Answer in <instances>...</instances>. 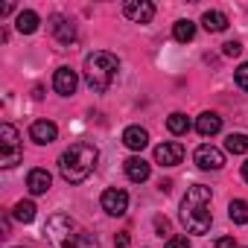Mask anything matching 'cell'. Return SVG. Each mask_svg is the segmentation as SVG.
<instances>
[{
  "label": "cell",
  "instance_id": "obj_15",
  "mask_svg": "<svg viewBox=\"0 0 248 248\" xmlns=\"http://www.w3.org/2000/svg\"><path fill=\"white\" fill-rule=\"evenodd\" d=\"M50 184H53V178H50L47 170H30V175H27V187H30L32 196H44V193L50 190Z\"/></svg>",
  "mask_w": 248,
  "mask_h": 248
},
{
  "label": "cell",
  "instance_id": "obj_24",
  "mask_svg": "<svg viewBox=\"0 0 248 248\" xmlns=\"http://www.w3.org/2000/svg\"><path fill=\"white\" fill-rule=\"evenodd\" d=\"M233 82H236L242 91H248V62H242V64L233 70Z\"/></svg>",
  "mask_w": 248,
  "mask_h": 248
},
{
  "label": "cell",
  "instance_id": "obj_9",
  "mask_svg": "<svg viewBox=\"0 0 248 248\" xmlns=\"http://www.w3.org/2000/svg\"><path fill=\"white\" fill-rule=\"evenodd\" d=\"M53 88H56V93H62V96L76 93V88H79V76H76V70H70V67H59V70L53 73Z\"/></svg>",
  "mask_w": 248,
  "mask_h": 248
},
{
  "label": "cell",
  "instance_id": "obj_12",
  "mask_svg": "<svg viewBox=\"0 0 248 248\" xmlns=\"http://www.w3.org/2000/svg\"><path fill=\"white\" fill-rule=\"evenodd\" d=\"M50 30H53V35H56L62 44H73V41H76V27H73L64 15H53V18H50Z\"/></svg>",
  "mask_w": 248,
  "mask_h": 248
},
{
  "label": "cell",
  "instance_id": "obj_2",
  "mask_svg": "<svg viewBox=\"0 0 248 248\" xmlns=\"http://www.w3.org/2000/svg\"><path fill=\"white\" fill-rule=\"evenodd\" d=\"M181 222L190 233H207L213 225V213H210V187L196 184L187 190V196L181 199Z\"/></svg>",
  "mask_w": 248,
  "mask_h": 248
},
{
  "label": "cell",
  "instance_id": "obj_7",
  "mask_svg": "<svg viewBox=\"0 0 248 248\" xmlns=\"http://www.w3.org/2000/svg\"><path fill=\"white\" fill-rule=\"evenodd\" d=\"M123 15L129 21H135V24H149L155 18V6L149 0H129V3L123 6Z\"/></svg>",
  "mask_w": 248,
  "mask_h": 248
},
{
  "label": "cell",
  "instance_id": "obj_3",
  "mask_svg": "<svg viewBox=\"0 0 248 248\" xmlns=\"http://www.w3.org/2000/svg\"><path fill=\"white\" fill-rule=\"evenodd\" d=\"M117 70H120V62L114 53L108 50H96L85 59V82L93 93H105L114 79H117Z\"/></svg>",
  "mask_w": 248,
  "mask_h": 248
},
{
  "label": "cell",
  "instance_id": "obj_14",
  "mask_svg": "<svg viewBox=\"0 0 248 248\" xmlns=\"http://www.w3.org/2000/svg\"><path fill=\"white\" fill-rule=\"evenodd\" d=\"M123 143H126L132 152H140V149L149 146V132L140 129V126H129L126 132H123Z\"/></svg>",
  "mask_w": 248,
  "mask_h": 248
},
{
  "label": "cell",
  "instance_id": "obj_28",
  "mask_svg": "<svg viewBox=\"0 0 248 248\" xmlns=\"http://www.w3.org/2000/svg\"><path fill=\"white\" fill-rule=\"evenodd\" d=\"M155 228H158V233H161V236H164V233H170V222H167L164 216H158V219H155Z\"/></svg>",
  "mask_w": 248,
  "mask_h": 248
},
{
  "label": "cell",
  "instance_id": "obj_23",
  "mask_svg": "<svg viewBox=\"0 0 248 248\" xmlns=\"http://www.w3.org/2000/svg\"><path fill=\"white\" fill-rule=\"evenodd\" d=\"M12 216H15L18 222L30 225V222L35 219V204H32V202H18V204L12 207Z\"/></svg>",
  "mask_w": 248,
  "mask_h": 248
},
{
  "label": "cell",
  "instance_id": "obj_4",
  "mask_svg": "<svg viewBox=\"0 0 248 248\" xmlns=\"http://www.w3.org/2000/svg\"><path fill=\"white\" fill-rule=\"evenodd\" d=\"M47 236H50L53 248H82V242H85V231L67 213H56L47 219Z\"/></svg>",
  "mask_w": 248,
  "mask_h": 248
},
{
  "label": "cell",
  "instance_id": "obj_13",
  "mask_svg": "<svg viewBox=\"0 0 248 248\" xmlns=\"http://www.w3.org/2000/svg\"><path fill=\"white\" fill-rule=\"evenodd\" d=\"M219 129H222V117H219V114H213V111L199 114V120H196V132H199L202 138H213V135H219Z\"/></svg>",
  "mask_w": 248,
  "mask_h": 248
},
{
  "label": "cell",
  "instance_id": "obj_8",
  "mask_svg": "<svg viewBox=\"0 0 248 248\" xmlns=\"http://www.w3.org/2000/svg\"><path fill=\"white\" fill-rule=\"evenodd\" d=\"M193 158H196L199 170H222V167H225V155H222V152H219L216 146H210V143L199 146Z\"/></svg>",
  "mask_w": 248,
  "mask_h": 248
},
{
  "label": "cell",
  "instance_id": "obj_20",
  "mask_svg": "<svg viewBox=\"0 0 248 248\" xmlns=\"http://www.w3.org/2000/svg\"><path fill=\"white\" fill-rule=\"evenodd\" d=\"M228 216H231L233 225H245V222H248V202L233 199V202L228 204Z\"/></svg>",
  "mask_w": 248,
  "mask_h": 248
},
{
  "label": "cell",
  "instance_id": "obj_18",
  "mask_svg": "<svg viewBox=\"0 0 248 248\" xmlns=\"http://www.w3.org/2000/svg\"><path fill=\"white\" fill-rule=\"evenodd\" d=\"M202 24H204L207 32H225V30H228V15H225V12H210V9H207V12L202 15Z\"/></svg>",
  "mask_w": 248,
  "mask_h": 248
},
{
  "label": "cell",
  "instance_id": "obj_25",
  "mask_svg": "<svg viewBox=\"0 0 248 248\" xmlns=\"http://www.w3.org/2000/svg\"><path fill=\"white\" fill-rule=\"evenodd\" d=\"M222 53L225 56H239L242 53V44L239 41H228V44H222Z\"/></svg>",
  "mask_w": 248,
  "mask_h": 248
},
{
  "label": "cell",
  "instance_id": "obj_10",
  "mask_svg": "<svg viewBox=\"0 0 248 248\" xmlns=\"http://www.w3.org/2000/svg\"><path fill=\"white\" fill-rule=\"evenodd\" d=\"M181 158H184V146L175 140L155 146V164H161V167H175V164H181Z\"/></svg>",
  "mask_w": 248,
  "mask_h": 248
},
{
  "label": "cell",
  "instance_id": "obj_26",
  "mask_svg": "<svg viewBox=\"0 0 248 248\" xmlns=\"http://www.w3.org/2000/svg\"><path fill=\"white\" fill-rule=\"evenodd\" d=\"M167 248H190V239L187 236H170L167 239Z\"/></svg>",
  "mask_w": 248,
  "mask_h": 248
},
{
  "label": "cell",
  "instance_id": "obj_5",
  "mask_svg": "<svg viewBox=\"0 0 248 248\" xmlns=\"http://www.w3.org/2000/svg\"><path fill=\"white\" fill-rule=\"evenodd\" d=\"M0 146H3V155H0V167L12 170L15 164H21V158H24L21 135H18L15 126H9V123H3V126H0Z\"/></svg>",
  "mask_w": 248,
  "mask_h": 248
},
{
  "label": "cell",
  "instance_id": "obj_1",
  "mask_svg": "<svg viewBox=\"0 0 248 248\" xmlns=\"http://www.w3.org/2000/svg\"><path fill=\"white\" fill-rule=\"evenodd\" d=\"M96 161H99V149H96L93 143L79 140V143H73L70 149L62 152V158H59V172H62V178H64L67 184H82V181L96 170Z\"/></svg>",
  "mask_w": 248,
  "mask_h": 248
},
{
  "label": "cell",
  "instance_id": "obj_30",
  "mask_svg": "<svg viewBox=\"0 0 248 248\" xmlns=\"http://www.w3.org/2000/svg\"><path fill=\"white\" fill-rule=\"evenodd\" d=\"M242 178H245V181H248V161H245V164H242Z\"/></svg>",
  "mask_w": 248,
  "mask_h": 248
},
{
  "label": "cell",
  "instance_id": "obj_19",
  "mask_svg": "<svg viewBox=\"0 0 248 248\" xmlns=\"http://www.w3.org/2000/svg\"><path fill=\"white\" fill-rule=\"evenodd\" d=\"M225 149H228L231 155H245V152H248V135H239V132L228 135V138H225Z\"/></svg>",
  "mask_w": 248,
  "mask_h": 248
},
{
  "label": "cell",
  "instance_id": "obj_27",
  "mask_svg": "<svg viewBox=\"0 0 248 248\" xmlns=\"http://www.w3.org/2000/svg\"><path fill=\"white\" fill-rule=\"evenodd\" d=\"M114 245H117V248H129V245H132V236H129V233H117V236H114Z\"/></svg>",
  "mask_w": 248,
  "mask_h": 248
},
{
  "label": "cell",
  "instance_id": "obj_22",
  "mask_svg": "<svg viewBox=\"0 0 248 248\" xmlns=\"http://www.w3.org/2000/svg\"><path fill=\"white\" fill-rule=\"evenodd\" d=\"M172 35H175V41L187 44V41L196 38V24H193V21H178V24L172 27Z\"/></svg>",
  "mask_w": 248,
  "mask_h": 248
},
{
  "label": "cell",
  "instance_id": "obj_16",
  "mask_svg": "<svg viewBox=\"0 0 248 248\" xmlns=\"http://www.w3.org/2000/svg\"><path fill=\"white\" fill-rule=\"evenodd\" d=\"M123 170H126L129 181H135V184H140V181L149 178V164H146L143 158H129L126 164H123Z\"/></svg>",
  "mask_w": 248,
  "mask_h": 248
},
{
  "label": "cell",
  "instance_id": "obj_6",
  "mask_svg": "<svg viewBox=\"0 0 248 248\" xmlns=\"http://www.w3.org/2000/svg\"><path fill=\"white\" fill-rule=\"evenodd\" d=\"M99 202H102V210L108 216H123V213L129 210V193L120 190V187H108Z\"/></svg>",
  "mask_w": 248,
  "mask_h": 248
},
{
  "label": "cell",
  "instance_id": "obj_29",
  "mask_svg": "<svg viewBox=\"0 0 248 248\" xmlns=\"http://www.w3.org/2000/svg\"><path fill=\"white\" fill-rule=\"evenodd\" d=\"M216 248H236V242H233V236H219Z\"/></svg>",
  "mask_w": 248,
  "mask_h": 248
},
{
  "label": "cell",
  "instance_id": "obj_21",
  "mask_svg": "<svg viewBox=\"0 0 248 248\" xmlns=\"http://www.w3.org/2000/svg\"><path fill=\"white\" fill-rule=\"evenodd\" d=\"M167 129H170L172 135H187V132H190V120H187V114H181V111L170 114V120H167Z\"/></svg>",
  "mask_w": 248,
  "mask_h": 248
},
{
  "label": "cell",
  "instance_id": "obj_11",
  "mask_svg": "<svg viewBox=\"0 0 248 248\" xmlns=\"http://www.w3.org/2000/svg\"><path fill=\"white\" fill-rule=\"evenodd\" d=\"M30 138L35 143L47 146V143H53L59 138V129H56V123H50V120H35L32 126H30Z\"/></svg>",
  "mask_w": 248,
  "mask_h": 248
},
{
  "label": "cell",
  "instance_id": "obj_17",
  "mask_svg": "<svg viewBox=\"0 0 248 248\" xmlns=\"http://www.w3.org/2000/svg\"><path fill=\"white\" fill-rule=\"evenodd\" d=\"M38 24H41V21H38V15H35L32 9H24V12L15 18V30L24 32V35H32V32L38 30Z\"/></svg>",
  "mask_w": 248,
  "mask_h": 248
}]
</instances>
